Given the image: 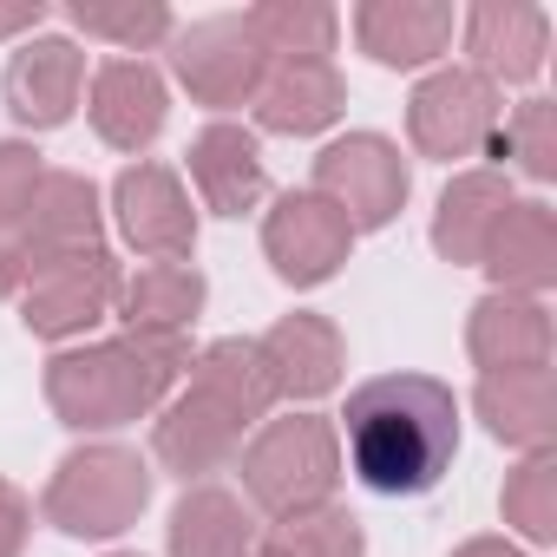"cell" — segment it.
Instances as JSON below:
<instances>
[{
  "label": "cell",
  "mask_w": 557,
  "mask_h": 557,
  "mask_svg": "<svg viewBox=\"0 0 557 557\" xmlns=\"http://www.w3.org/2000/svg\"><path fill=\"white\" fill-rule=\"evenodd\" d=\"M348 466L381 498H420L459 453V400L433 374H381L348 394Z\"/></svg>",
  "instance_id": "1"
},
{
  "label": "cell",
  "mask_w": 557,
  "mask_h": 557,
  "mask_svg": "<svg viewBox=\"0 0 557 557\" xmlns=\"http://www.w3.org/2000/svg\"><path fill=\"white\" fill-rule=\"evenodd\" d=\"M184 368V335H125L79 355H60L47 368V400L66 426H125L164 400V387Z\"/></svg>",
  "instance_id": "2"
},
{
  "label": "cell",
  "mask_w": 557,
  "mask_h": 557,
  "mask_svg": "<svg viewBox=\"0 0 557 557\" xmlns=\"http://www.w3.org/2000/svg\"><path fill=\"white\" fill-rule=\"evenodd\" d=\"M335 479H342V446H335V426L315 413L269 420L256 433V446L243 453V485L275 518H302V511L329 505Z\"/></svg>",
  "instance_id": "3"
},
{
  "label": "cell",
  "mask_w": 557,
  "mask_h": 557,
  "mask_svg": "<svg viewBox=\"0 0 557 557\" xmlns=\"http://www.w3.org/2000/svg\"><path fill=\"white\" fill-rule=\"evenodd\" d=\"M151 498V472L138 453L125 446H86L73 453L53 485H47V518L66 531V537H112L125 531Z\"/></svg>",
  "instance_id": "4"
},
{
  "label": "cell",
  "mask_w": 557,
  "mask_h": 557,
  "mask_svg": "<svg viewBox=\"0 0 557 557\" xmlns=\"http://www.w3.org/2000/svg\"><path fill=\"white\" fill-rule=\"evenodd\" d=\"M119 262L92 243V249H60V256H40L27 262V283H21V315L34 335L60 342V335H79L92 329L112 302H119Z\"/></svg>",
  "instance_id": "5"
},
{
  "label": "cell",
  "mask_w": 557,
  "mask_h": 557,
  "mask_svg": "<svg viewBox=\"0 0 557 557\" xmlns=\"http://www.w3.org/2000/svg\"><path fill=\"white\" fill-rule=\"evenodd\" d=\"M315 197H329L348 216V230H381L407 203V164L387 138L355 132L315 158Z\"/></svg>",
  "instance_id": "6"
},
{
  "label": "cell",
  "mask_w": 557,
  "mask_h": 557,
  "mask_svg": "<svg viewBox=\"0 0 557 557\" xmlns=\"http://www.w3.org/2000/svg\"><path fill=\"white\" fill-rule=\"evenodd\" d=\"M171 66L190 86V99H203V106H243V99H256V86L269 73V60H262L243 14H216V21L184 27Z\"/></svg>",
  "instance_id": "7"
},
{
  "label": "cell",
  "mask_w": 557,
  "mask_h": 557,
  "mask_svg": "<svg viewBox=\"0 0 557 557\" xmlns=\"http://www.w3.org/2000/svg\"><path fill=\"white\" fill-rule=\"evenodd\" d=\"M348 243H355L348 216L329 197H315V190H289L283 203L269 210V223H262V249H269L275 275L296 283V289L329 283V275L348 262Z\"/></svg>",
  "instance_id": "8"
},
{
  "label": "cell",
  "mask_w": 557,
  "mask_h": 557,
  "mask_svg": "<svg viewBox=\"0 0 557 557\" xmlns=\"http://www.w3.org/2000/svg\"><path fill=\"white\" fill-rule=\"evenodd\" d=\"M407 125H413V145L426 158H472L498 132V92H492V79H479L466 66H446L413 92Z\"/></svg>",
  "instance_id": "9"
},
{
  "label": "cell",
  "mask_w": 557,
  "mask_h": 557,
  "mask_svg": "<svg viewBox=\"0 0 557 557\" xmlns=\"http://www.w3.org/2000/svg\"><path fill=\"white\" fill-rule=\"evenodd\" d=\"M112 210H119V230H125L145 256H158V262H177V256H190V243H197L190 197H184L177 171H164V164H132V171H119Z\"/></svg>",
  "instance_id": "10"
},
{
  "label": "cell",
  "mask_w": 557,
  "mask_h": 557,
  "mask_svg": "<svg viewBox=\"0 0 557 557\" xmlns=\"http://www.w3.org/2000/svg\"><path fill=\"white\" fill-rule=\"evenodd\" d=\"M79 86H86V53L73 40H27L8 60V112L34 132L66 125L79 106Z\"/></svg>",
  "instance_id": "11"
},
{
  "label": "cell",
  "mask_w": 557,
  "mask_h": 557,
  "mask_svg": "<svg viewBox=\"0 0 557 557\" xmlns=\"http://www.w3.org/2000/svg\"><path fill=\"white\" fill-rule=\"evenodd\" d=\"M348 86L329 60H275L256 86V119L262 132H289V138H309L322 125H335Z\"/></svg>",
  "instance_id": "12"
},
{
  "label": "cell",
  "mask_w": 557,
  "mask_h": 557,
  "mask_svg": "<svg viewBox=\"0 0 557 557\" xmlns=\"http://www.w3.org/2000/svg\"><path fill=\"white\" fill-rule=\"evenodd\" d=\"M550 21L524 0H479L466 14V47L479 60V79H531L544 66Z\"/></svg>",
  "instance_id": "13"
},
{
  "label": "cell",
  "mask_w": 557,
  "mask_h": 557,
  "mask_svg": "<svg viewBox=\"0 0 557 557\" xmlns=\"http://www.w3.org/2000/svg\"><path fill=\"white\" fill-rule=\"evenodd\" d=\"M92 125L119 151H145L164 125V79L145 60H106L92 73Z\"/></svg>",
  "instance_id": "14"
},
{
  "label": "cell",
  "mask_w": 557,
  "mask_h": 557,
  "mask_svg": "<svg viewBox=\"0 0 557 557\" xmlns=\"http://www.w3.org/2000/svg\"><path fill=\"white\" fill-rule=\"evenodd\" d=\"M190 184L203 190V203H210L216 216H243V210L262 197V184H269L256 138H249L243 125H230V119L203 125L197 145H190Z\"/></svg>",
  "instance_id": "15"
},
{
  "label": "cell",
  "mask_w": 557,
  "mask_h": 557,
  "mask_svg": "<svg viewBox=\"0 0 557 557\" xmlns=\"http://www.w3.org/2000/svg\"><path fill=\"white\" fill-rule=\"evenodd\" d=\"M256 348H262V368H269L275 394H296V400L329 394L335 374H342V335L322 315H283Z\"/></svg>",
  "instance_id": "16"
},
{
  "label": "cell",
  "mask_w": 557,
  "mask_h": 557,
  "mask_svg": "<svg viewBox=\"0 0 557 557\" xmlns=\"http://www.w3.org/2000/svg\"><path fill=\"white\" fill-rule=\"evenodd\" d=\"M355 34L381 66H426L453 40V8H440V0H368L355 14Z\"/></svg>",
  "instance_id": "17"
},
{
  "label": "cell",
  "mask_w": 557,
  "mask_h": 557,
  "mask_svg": "<svg viewBox=\"0 0 557 557\" xmlns=\"http://www.w3.org/2000/svg\"><path fill=\"white\" fill-rule=\"evenodd\" d=\"M99 243V190L73 171H47L34 190V210L21 223V249L27 262L60 256V249H92Z\"/></svg>",
  "instance_id": "18"
},
{
  "label": "cell",
  "mask_w": 557,
  "mask_h": 557,
  "mask_svg": "<svg viewBox=\"0 0 557 557\" xmlns=\"http://www.w3.org/2000/svg\"><path fill=\"white\" fill-rule=\"evenodd\" d=\"M472 361L485 374H524V368H544V348H550V322L537 302H518V296H485L472 309Z\"/></svg>",
  "instance_id": "19"
},
{
  "label": "cell",
  "mask_w": 557,
  "mask_h": 557,
  "mask_svg": "<svg viewBox=\"0 0 557 557\" xmlns=\"http://www.w3.org/2000/svg\"><path fill=\"white\" fill-rule=\"evenodd\" d=\"M236 440H243V420L223 407V400H210L203 387H190L164 420H158V459L171 466V472H210V466H223L230 453H236Z\"/></svg>",
  "instance_id": "20"
},
{
  "label": "cell",
  "mask_w": 557,
  "mask_h": 557,
  "mask_svg": "<svg viewBox=\"0 0 557 557\" xmlns=\"http://www.w3.org/2000/svg\"><path fill=\"white\" fill-rule=\"evenodd\" d=\"M505 210H511L505 177H492V171L459 177V184L440 197V223H433L440 256H453V262H485V243H492V230H498Z\"/></svg>",
  "instance_id": "21"
},
{
  "label": "cell",
  "mask_w": 557,
  "mask_h": 557,
  "mask_svg": "<svg viewBox=\"0 0 557 557\" xmlns=\"http://www.w3.org/2000/svg\"><path fill=\"white\" fill-rule=\"evenodd\" d=\"M485 269L498 283H518V289H544L550 269H557V223L544 203H511L485 243Z\"/></svg>",
  "instance_id": "22"
},
{
  "label": "cell",
  "mask_w": 557,
  "mask_h": 557,
  "mask_svg": "<svg viewBox=\"0 0 557 557\" xmlns=\"http://www.w3.org/2000/svg\"><path fill=\"white\" fill-rule=\"evenodd\" d=\"M249 544H256V524L216 485L184 492V505L171 511V557H249Z\"/></svg>",
  "instance_id": "23"
},
{
  "label": "cell",
  "mask_w": 557,
  "mask_h": 557,
  "mask_svg": "<svg viewBox=\"0 0 557 557\" xmlns=\"http://www.w3.org/2000/svg\"><path fill=\"white\" fill-rule=\"evenodd\" d=\"M132 335H177L197 309H203V275L190 262H151L138 269V283L119 289Z\"/></svg>",
  "instance_id": "24"
},
{
  "label": "cell",
  "mask_w": 557,
  "mask_h": 557,
  "mask_svg": "<svg viewBox=\"0 0 557 557\" xmlns=\"http://www.w3.org/2000/svg\"><path fill=\"white\" fill-rule=\"evenodd\" d=\"M479 413L498 440L511 446H544L550 440V368L524 374H485L479 381Z\"/></svg>",
  "instance_id": "25"
},
{
  "label": "cell",
  "mask_w": 557,
  "mask_h": 557,
  "mask_svg": "<svg viewBox=\"0 0 557 557\" xmlns=\"http://www.w3.org/2000/svg\"><path fill=\"white\" fill-rule=\"evenodd\" d=\"M190 387H203L210 400H223L243 426L249 420H262L269 413V400H275V381H269V368H262V348L256 342H216V348H203V361H197V381Z\"/></svg>",
  "instance_id": "26"
},
{
  "label": "cell",
  "mask_w": 557,
  "mask_h": 557,
  "mask_svg": "<svg viewBox=\"0 0 557 557\" xmlns=\"http://www.w3.org/2000/svg\"><path fill=\"white\" fill-rule=\"evenodd\" d=\"M262 60H329L335 47V8H315V0H269V8L243 14Z\"/></svg>",
  "instance_id": "27"
},
{
  "label": "cell",
  "mask_w": 557,
  "mask_h": 557,
  "mask_svg": "<svg viewBox=\"0 0 557 557\" xmlns=\"http://www.w3.org/2000/svg\"><path fill=\"white\" fill-rule=\"evenodd\" d=\"M269 544L283 557H361V518L335 511V505H315L302 518H283V531Z\"/></svg>",
  "instance_id": "28"
},
{
  "label": "cell",
  "mask_w": 557,
  "mask_h": 557,
  "mask_svg": "<svg viewBox=\"0 0 557 557\" xmlns=\"http://www.w3.org/2000/svg\"><path fill=\"white\" fill-rule=\"evenodd\" d=\"M73 27H86V34H99V40H119V47H132V53H145V47H158V40H171V14L158 8V0H132V8H73Z\"/></svg>",
  "instance_id": "29"
},
{
  "label": "cell",
  "mask_w": 557,
  "mask_h": 557,
  "mask_svg": "<svg viewBox=\"0 0 557 557\" xmlns=\"http://www.w3.org/2000/svg\"><path fill=\"white\" fill-rule=\"evenodd\" d=\"M505 145H518V158H524L531 177H550L557 171V112H550V99L518 106V119L505 132H492V151H505Z\"/></svg>",
  "instance_id": "30"
},
{
  "label": "cell",
  "mask_w": 557,
  "mask_h": 557,
  "mask_svg": "<svg viewBox=\"0 0 557 557\" xmlns=\"http://www.w3.org/2000/svg\"><path fill=\"white\" fill-rule=\"evenodd\" d=\"M550 485H557V466L537 453L511 485H505V511H511V524H524L531 537H550L557 531V505H550Z\"/></svg>",
  "instance_id": "31"
},
{
  "label": "cell",
  "mask_w": 557,
  "mask_h": 557,
  "mask_svg": "<svg viewBox=\"0 0 557 557\" xmlns=\"http://www.w3.org/2000/svg\"><path fill=\"white\" fill-rule=\"evenodd\" d=\"M40 177H47V171H40V151H27V145H0V236H21Z\"/></svg>",
  "instance_id": "32"
},
{
  "label": "cell",
  "mask_w": 557,
  "mask_h": 557,
  "mask_svg": "<svg viewBox=\"0 0 557 557\" xmlns=\"http://www.w3.org/2000/svg\"><path fill=\"white\" fill-rule=\"evenodd\" d=\"M27 524H34V505L0 479V557H21V544H27Z\"/></svg>",
  "instance_id": "33"
},
{
  "label": "cell",
  "mask_w": 557,
  "mask_h": 557,
  "mask_svg": "<svg viewBox=\"0 0 557 557\" xmlns=\"http://www.w3.org/2000/svg\"><path fill=\"white\" fill-rule=\"evenodd\" d=\"M21 283H27V249L21 236H0V296H21Z\"/></svg>",
  "instance_id": "34"
},
{
  "label": "cell",
  "mask_w": 557,
  "mask_h": 557,
  "mask_svg": "<svg viewBox=\"0 0 557 557\" xmlns=\"http://www.w3.org/2000/svg\"><path fill=\"white\" fill-rule=\"evenodd\" d=\"M47 21V0H14V8H0V34H21V27H40Z\"/></svg>",
  "instance_id": "35"
},
{
  "label": "cell",
  "mask_w": 557,
  "mask_h": 557,
  "mask_svg": "<svg viewBox=\"0 0 557 557\" xmlns=\"http://www.w3.org/2000/svg\"><path fill=\"white\" fill-rule=\"evenodd\" d=\"M459 557H511V550H505V544H498V537H479V544H466V550H459Z\"/></svg>",
  "instance_id": "36"
},
{
  "label": "cell",
  "mask_w": 557,
  "mask_h": 557,
  "mask_svg": "<svg viewBox=\"0 0 557 557\" xmlns=\"http://www.w3.org/2000/svg\"><path fill=\"white\" fill-rule=\"evenodd\" d=\"M249 557H283V550H275V544H249Z\"/></svg>",
  "instance_id": "37"
},
{
  "label": "cell",
  "mask_w": 557,
  "mask_h": 557,
  "mask_svg": "<svg viewBox=\"0 0 557 557\" xmlns=\"http://www.w3.org/2000/svg\"><path fill=\"white\" fill-rule=\"evenodd\" d=\"M119 557H125V550H119Z\"/></svg>",
  "instance_id": "38"
}]
</instances>
